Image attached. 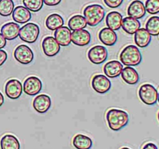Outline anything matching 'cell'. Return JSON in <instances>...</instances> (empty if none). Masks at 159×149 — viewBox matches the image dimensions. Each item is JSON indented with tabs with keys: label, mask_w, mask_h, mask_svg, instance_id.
I'll use <instances>...</instances> for the list:
<instances>
[{
	"label": "cell",
	"mask_w": 159,
	"mask_h": 149,
	"mask_svg": "<svg viewBox=\"0 0 159 149\" xmlns=\"http://www.w3.org/2000/svg\"><path fill=\"white\" fill-rule=\"evenodd\" d=\"M107 120L112 130L119 131L129 123V115L124 110L111 109L107 113Z\"/></svg>",
	"instance_id": "1"
},
{
	"label": "cell",
	"mask_w": 159,
	"mask_h": 149,
	"mask_svg": "<svg viewBox=\"0 0 159 149\" xmlns=\"http://www.w3.org/2000/svg\"><path fill=\"white\" fill-rule=\"evenodd\" d=\"M83 14L87 25H89L90 26H96L103 20L105 17V9L100 5H89L85 8Z\"/></svg>",
	"instance_id": "2"
},
{
	"label": "cell",
	"mask_w": 159,
	"mask_h": 149,
	"mask_svg": "<svg viewBox=\"0 0 159 149\" xmlns=\"http://www.w3.org/2000/svg\"><path fill=\"white\" fill-rule=\"evenodd\" d=\"M120 59L123 65L126 66H137L142 61V55L138 47L128 45L120 54Z\"/></svg>",
	"instance_id": "3"
},
{
	"label": "cell",
	"mask_w": 159,
	"mask_h": 149,
	"mask_svg": "<svg viewBox=\"0 0 159 149\" xmlns=\"http://www.w3.org/2000/svg\"><path fill=\"white\" fill-rule=\"evenodd\" d=\"M138 95L141 100L144 104L153 106L158 101V93L155 87L151 84H144L139 88Z\"/></svg>",
	"instance_id": "4"
},
{
	"label": "cell",
	"mask_w": 159,
	"mask_h": 149,
	"mask_svg": "<svg viewBox=\"0 0 159 149\" xmlns=\"http://www.w3.org/2000/svg\"><path fill=\"white\" fill-rule=\"evenodd\" d=\"M39 34H40V28L38 25L34 23H29L20 28L19 37L26 43H33L37 40Z\"/></svg>",
	"instance_id": "5"
},
{
	"label": "cell",
	"mask_w": 159,
	"mask_h": 149,
	"mask_svg": "<svg viewBox=\"0 0 159 149\" xmlns=\"http://www.w3.org/2000/svg\"><path fill=\"white\" fill-rule=\"evenodd\" d=\"M14 57L16 60L23 65H28L34 60V52L28 46L25 44L19 45L14 51Z\"/></svg>",
	"instance_id": "6"
},
{
	"label": "cell",
	"mask_w": 159,
	"mask_h": 149,
	"mask_svg": "<svg viewBox=\"0 0 159 149\" xmlns=\"http://www.w3.org/2000/svg\"><path fill=\"white\" fill-rule=\"evenodd\" d=\"M108 57L107 49L101 45L93 47L88 52V58L95 65H100L107 60Z\"/></svg>",
	"instance_id": "7"
},
{
	"label": "cell",
	"mask_w": 159,
	"mask_h": 149,
	"mask_svg": "<svg viewBox=\"0 0 159 149\" xmlns=\"http://www.w3.org/2000/svg\"><path fill=\"white\" fill-rule=\"evenodd\" d=\"M92 87L96 93L104 94L110 91L111 82L104 74H96L92 80Z\"/></svg>",
	"instance_id": "8"
},
{
	"label": "cell",
	"mask_w": 159,
	"mask_h": 149,
	"mask_svg": "<svg viewBox=\"0 0 159 149\" xmlns=\"http://www.w3.org/2000/svg\"><path fill=\"white\" fill-rule=\"evenodd\" d=\"M23 89L26 95L36 96L41 91L42 82L36 76H30L25 80Z\"/></svg>",
	"instance_id": "9"
},
{
	"label": "cell",
	"mask_w": 159,
	"mask_h": 149,
	"mask_svg": "<svg viewBox=\"0 0 159 149\" xmlns=\"http://www.w3.org/2000/svg\"><path fill=\"white\" fill-rule=\"evenodd\" d=\"M6 95L11 99H17L23 93V85L17 79H10L8 81L5 87Z\"/></svg>",
	"instance_id": "10"
},
{
	"label": "cell",
	"mask_w": 159,
	"mask_h": 149,
	"mask_svg": "<svg viewBox=\"0 0 159 149\" xmlns=\"http://www.w3.org/2000/svg\"><path fill=\"white\" fill-rule=\"evenodd\" d=\"M42 48L45 55L48 57H54L59 53L61 46L54 37H47L42 42Z\"/></svg>",
	"instance_id": "11"
},
{
	"label": "cell",
	"mask_w": 159,
	"mask_h": 149,
	"mask_svg": "<svg viewBox=\"0 0 159 149\" xmlns=\"http://www.w3.org/2000/svg\"><path fill=\"white\" fill-rule=\"evenodd\" d=\"M71 40L77 46H85L91 41V34L89 31L84 29L74 30L71 34Z\"/></svg>",
	"instance_id": "12"
},
{
	"label": "cell",
	"mask_w": 159,
	"mask_h": 149,
	"mask_svg": "<svg viewBox=\"0 0 159 149\" xmlns=\"http://www.w3.org/2000/svg\"><path fill=\"white\" fill-rule=\"evenodd\" d=\"M51 106V97L45 94H41L36 96L33 102V106H34V110L39 113H44L48 112Z\"/></svg>",
	"instance_id": "13"
},
{
	"label": "cell",
	"mask_w": 159,
	"mask_h": 149,
	"mask_svg": "<svg viewBox=\"0 0 159 149\" xmlns=\"http://www.w3.org/2000/svg\"><path fill=\"white\" fill-rule=\"evenodd\" d=\"M71 29L67 26H61L54 30V38L60 46L67 47L71 43Z\"/></svg>",
	"instance_id": "14"
},
{
	"label": "cell",
	"mask_w": 159,
	"mask_h": 149,
	"mask_svg": "<svg viewBox=\"0 0 159 149\" xmlns=\"http://www.w3.org/2000/svg\"><path fill=\"white\" fill-rule=\"evenodd\" d=\"M127 13L129 16L137 19V20L143 18L146 14V9L144 3L139 0L133 1L129 6Z\"/></svg>",
	"instance_id": "15"
},
{
	"label": "cell",
	"mask_w": 159,
	"mask_h": 149,
	"mask_svg": "<svg viewBox=\"0 0 159 149\" xmlns=\"http://www.w3.org/2000/svg\"><path fill=\"white\" fill-rule=\"evenodd\" d=\"M123 68L122 63L118 61H110L104 65L103 71L107 77L114 79L120 75Z\"/></svg>",
	"instance_id": "16"
},
{
	"label": "cell",
	"mask_w": 159,
	"mask_h": 149,
	"mask_svg": "<svg viewBox=\"0 0 159 149\" xmlns=\"http://www.w3.org/2000/svg\"><path fill=\"white\" fill-rule=\"evenodd\" d=\"M12 19L17 23H26L29 22L31 19V12L25 6H19L13 9L12 12Z\"/></svg>",
	"instance_id": "17"
},
{
	"label": "cell",
	"mask_w": 159,
	"mask_h": 149,
	"mask_svg": "<svg viewBox=\"0 0 159 149\" xmlns=\"http://www.w3.org/2000/svg\"><path fill=\"white\" fill-rule=\"evenodd\" d=\"M20 29V25L17 24L16 23L10 22V23H6V24L2 26L1 34H2L3 37L6 40H12L18 37Z\"/></svg>",
	"instance_id": "18"
},
{
	"label": "cell",
	"mask_w": 159,
	"mask_h": 149,
	"mask_svg": "<svg viewBox=\"0 0 159 149\" xmlns=\"http://www.w3.org/2000/svg\"><path fill=\"white\" fill-rule=\"evenodd\" d=\"M99 38L102 43L107 46H113L117 41V35L116 32L110 28H103L99 34Z\"/></svg>",
	"instance_id": "19"
},
{
	"label": "cell",
	"mask_w": 159,
	"mask_h": 149,
	"mask_svg": "<svg viewBox=\"0 0 159 149\" xmlns=\"http://www.w3.org/2000/svg\"><path fill=\"white\" fill-rule=\"evenodd\" d=\"M134 35V41L137 46L144 48L149 45L152 40V35L144 28H140L136 31Z\"/></svg>",
	"instance_id": "20"
},
{
	"label": "cell",
	"mask_w": 159,
	"mask_h": 149,
	"mask_svg": "<svg viewBox=\"0 0 159 149\" xmlns=\"http://www.w3.org/2000/svg\"><path fill=\"white\" fill-rule=\"evenodd\" d=\"M123 16L120 12L113 11L108 13L106 18V23L108 28L116 31L120 29L122 25Z\"/></svg>",
	"instance_id": "21"
},
{
	"label": "cell",
	"mask_w": 159,
	"mask_h": 149,
	"mask_svg": "<svg viewBox=\"0 0 159 149\" xmlns=\"http://www.w3.org/2000/svg\"><path fill=\"white\" fill-rule=\"evenodd\" d=\"M123 80L129 85H135L139 82V74L134 68L130 66L123 68L120 74Z\"/></svg>",
	"instance_id": "22"
},
{
	"label": "cell",
	"mask_w": 159,
	"mask_h": 149,
	"mask_svg": "<svg viewBox=\"0 0 159 149\" xmlns=\"http://www.w3.org/2000/svg\"><path fill=\"white\" fill-rule=\"evenodd\" d=\"M123 29L128 34H134L138 29L141 27V23L139 20L137 19L132 18V17L128 16L123 19L122 25Z\"/></svg>",
	"instance_id": "23"
},
{
	"label": "cell",
	"mask_w": 159,
	"mask_h": 149,
	"mask_svg": "<svg viewBox=\"0 0 159 149\" xmlns=\"http://www.w3.org/2000/svg\"><path fill=\"white\" fill-rule=\"evenodd\" d=\"M1 149H20V144L16 137L12 134H6L0 141Z\"/></svg>",
	"instance_id": "24"
},
{
	"label": "cell",
	"mask_w": 159,
	"mask_h": 149,
	"mask_svg": "<svg viewBox=\"0 0 159 149\" xmlns=\"http://www.w3.org/2000/svg\"><path fill=\"white\" fill-rule=\"evenodd\" d=\"M72 144L76 149H90L93 146V141L86 135L79 133L74 137Z\"/></svg>",
	"instance_id": "25"
},
{
	"label": "cell",
	"mask_w": 159,
	"mask_h": 149,
	"mask_svg": "<svg viewBox=\"0 0 159 149\" xmlns=\"http://www.w3.org/2000/svg\"><path fill=\"white\" fill-rule=\"evenodd\" d=\"M45 24H46V26L48 29H49L50 30L54 31L58 29L61 26H63L64 20L59 14H51L47 18Z\"/></svg>",
	"instance_id": "26"
},
{
	"label": "cell",
	"mask_w": 159,
	"mask_h": 149,
	"mask_svg": "<svg viewBox=\"0 0 159 149\" xmlns=\"http://www.w3.org/2000/svg\"><path fill=\"white\" fill-rule=\"evenodd\" d=\"M87 26V22L85 17L81 15L73 16L68 20V26L71 30H78V29H85Z\"/></svg>",
	"instance_id": "27"
},
{
	"label": "cell",
	"mask_w": 159,
	"mask_h": 149,
	"mask_svg": "<svg viewBox=\"0 0 159 149\" xmlns=\"http://www.w3.org/2000/svg\"><path fill=\"white\" fill-rule=\"evenodd\" d=\"M146 29L152 36L159 35V17L152 16L146 23Z\"/></svg>",
	"instance_id": "28"
},
{
	"label": "cell",
	"mask_w": 159,
	"mask_h": 149,
	"mask_svg": "<svg viewBox=\"0 0 159 149\" xmlns=\"http://www.w3.org/2000/svg\"><path fill=\"white\" fill-rule=\"evenodd\" d=\"M14 9V2L12 0H0V16H9Z\"/></svg>",
	"instance_id": "29"
},
{
	"label": "cell",
	"mask_w": 159,
	"mask_h": 149,
	"mask_svg": "<svg viewBox=\"0 0 159 149\" xmlns=\"http://www.w3.org/2000/svg\"><path fill=\"white\" fill-rule=\"evenodd\" d=\"M25 7L34 12H39L43 8V0H23Z\"/></svg>",
	"instance_id": "30"
},
{
	"label": "cell",
	"mask_w": 159,
	"mask_h": 149,
	"mask_svg": "<svg viewBox=\"0 0 159 149\" xmlns=\"http://www.w3.org/2000/svg\"><path fill=\"white\" fill-rule=\"evenodd\" d=\"M144 6L148 13L152 15L159 13V0H147Z\"/></svg>",
	"instance_id": "31"
},
{
	"label": "cell",
	"mask_w": 159,
	"mask_h": 149,
	"mask_svg": "<svg viewBox=\"0 0 159 149\" xmlns=\"http://www.w3.org/2000/svg\"><path fill=\"white\" fill-rule=\"evenodd\" d=\"M105 4L107 5L108 7L112 8V9H115L123 3L124 0H103Z\"/></svg>",
	"instance_id": "32"
},
{
	"label": "cell",
	"mask_w": 159,
	"mask_h": 149,
	"mask_svg": "<svg viewBox=\"0 0 159 149\" xmlns=\"http://www.w3.org/2000/svg\"><path fill=\"white\" fill-rule=\"evenodd\" d=\"M7 53L4 50L0 49V66H2L6 62V61L7 60Z\"/></svg>",
	"instance_id": "33"
},
{
	"label": "cell",
	"mask_w": 159,
	"mask_h": 149,
	"mask_svg": "<svg viewBox=\"0 0 159 149\" xmlns=\"http://www.w3.org/2000/svg\"><path fill=\"white\" fill-rule=\"evenodd\" d=\"M61 0H43V3L48 6H55L60 4Z\"/></svg>",
	"instance_id": "34"
},
{
	"label": "cell",
	"mask_w": 159,
	"mask_h": 149,
	"mask_svg": "<svg viewBox=\"0 0 159 149\" xmlns=\"http://www.w3.org/2000/svg\"><path fill=\"white\" fill-rule=\"evenodd\" d=\"M142 149H158L156 144L152 142H148L143 147Z\"/></svg>",
	"instance_id": "35"
},
{
	"label": "cell",
	"mask_w": 159,
	"mask_h": 149,
	"mask_svg": "<svg viewBox=\"0 0 159 149\" xmlns=\"http://www.w3.org/2000/svg\"><path fill=\"white\" fill-rule=\"evenodd\" d=\"M6 45V39L3 37L2 34L0 33V49H2Z\"/></svg>",
	"instance_id": "36"
},
{
	"label": "cell",
	"mask_w": 159,
	"mask_h": 149,
	"mask_svg": "<svg viewBox=\"0 0 159 149\" xmlns=\"http://www.w3.org/2000/svg\"><path fill=\"white\" fill-rule=\"evenodd\" d=\"M3 103H4V97H3V95L0 92V106H2Z\"/></svg>",
	"instance_id": "37"
},
{
	"label": "cell",
	"mask_w": 159,
	"mask_h": 149,
	"mask_svg": "<svg viewBox=\"0 0 159 149\" xmlns=\"http://www.w3.org/2000/svg\"><path fill=\"white\" fill-rule=\"evenodd\" d=\"M120 149H130V148H129V147H121Z\"/></svg>",
	"instance_id": "38"
},
{
	"label": "cell",
	"mask_w": 159,
	"mask_h": 149,
	"mask_svg": "<svg viewBox=\"0 0 159 149\" xmlns=\"http://www.w3.org/2000/svg\"><path fill=\"white\" fill-rule=\"evenodd\" d=\"M158 103H159V93H158Z\"/></svg>",
	"instance_id": "39"
},
{
	"label": "cell",
	"mask_w": 159,
	"mask_h": 149,
	"mask_svg": "<svg viewBox=\"0 0 159 149\" xmlns=\"http://www.w3.org/2000/svg\"><path fill=\"white\" fill-rule=\"evenodd\" d=\"M158 121H159V112H158Z\"/></svg>",
	"instance_id": "40"
}]
</instances>
